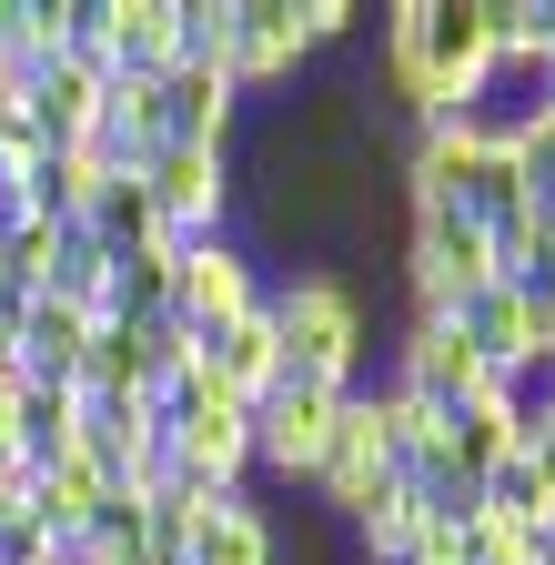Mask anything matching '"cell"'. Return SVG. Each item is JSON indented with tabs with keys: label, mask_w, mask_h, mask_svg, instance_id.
Masks as SVG:
<instances>
[{
	"label": "cell",
	"mask_w": 555,
	"mask_h": 565,
	"mask_svg": "<svg viewBox=\"0 0 555 565\" xmlns=\"http://www.w3.org/2000/svg\"><path fill=\"white\" fill-rule=\"evenodd\" d=\"M384 21V92L414 121H465V102L495 71V0H394Z\"/></svg>",
	"instance_id": "6da1fadb"
},
{
	"label": "cell",
	"mask_w": 555,
	"mask_h": 565,
	"mask_svg": "<svg viewBox=\"0 0 555 565\" xmlns=\"http://www.w3.org/2000/svg\"><path fill=\"white\" fill-rule=\"evenodd\" d=\"M263 313L273 343H284V384H323V394H354L364 384V353H374V313H364V282L303 263V273H273L263 282Z\"/></svg>",
	"instance_id": "7a4b0ae2"
},
{
	"label": "cell",
	"mask_w": 555,
	"mask_h": 565,
	"mask_svg": "<svg viewBox=\"0 0 555 565\" xmlns=\"http://www.w3.org/2000/svg\"><path fill=\"white\" fill-rule=\"evenodd\" d=\"M484 282H505L495 233L455 202H404V303L414 313H465Z\"/></svg>",
	"instance_id": "3957f363"
},
{
	"label": "cell",
	"mask_w": 555,
	"mask_h": 565,
	"mask_svg": "<svg viewBox=\"0 0 555 565\" xmlns=\"http://www.w3.org/2000/svg\"><path fill=\"white\" fill-rule=\"evenodd\" d=\"M131 172H142V192H152V212H162L172 243H213V233H233V212H243L233 141H162V152L131 162Z\"/></svg>",
	"instance_id": "277c9868"
},
{
	"label": "cell",
	"mask_w": 555,
	"mask_h": 565,
	"mask_svg": "<svg viewBox=\"0 0 555 565\" xmlns=\"http://www.w3.org/2000/svg\"><path fill=\"white\" fill-rule=\"evenodd\" d=\"M263 243L253 233H213V243H182L172 253V323L202 343V333H223V323H243L253 303H263Z\"/></svg>",
	"instance_id": "5b68a950"
},
{
	"label": "cell",
	"mask_w": 555,
	"mask_h": 565,
	"mask_svg": "<svg viewBox=\"0 0 555 565\" xmlns=\"http://www.w3.org/2000/svg\"><path fill=\"white\" fill-rule=\"evenodd\" d=\"M223 82L243 102L263 92H293L303 71H313V41H303V0H233V21H223Z\"/></svg>",
	"instance_id": "8992f818"
},
{
	"label": "cell",
	"mask_w": 555,
	"mask_h": 565,
	"mask_svg": "<svg viewBox=\"0 0 555 565\" xmlns=\"http://www.w3.org/2000/svg\"><path fill=\"white\" fill-rule=\"evenodd\" d=\"M182 374H192V333H182V323H102V333H92V364H82V394L162 404Z\"/></svg>",
	"instance_id": "52a82bcc"
},
{
	"label": "cell",
	"mask_w": 555,
	"mask_h": 565,
	"mask_svg": "<svg viewBox=\"0 0 555 565\" xmlns=\"http://www.w3.org/2000/svg\"><path fill=\"white\" fill-rule=\"evenodd\" d=\"M384 384H404L414 404L455 414V404H474L495 374H484V353H474L445 313H404V333H394V374H384Z\"/></svg>",
	"instance_id": "ba28073f"
},
{
	"label": "cell",
	"mask_w": 555,
	"mask_h": 565,
	"mask_svg": "<svg viewBox=\"0 0 555 565\" xmlns=\"http://www.w3.org/2000/svg\"><path fill=\"white\" fill-rule=\"evenodd\" d=\"M333 414H343V394H323V384H273L253 404V475L313 484V465L333 445Z\"/></svg>",
	"instance_id": "9c48e42d"
},
{
	"label": "cell",
	"mask_w": 555,
	"mask_h": 565,
	"mask_svg": "<svg viewBox=\"0 0 555 565\" xmlns=\"http://www.w3.org/2000/svg\"><path fill=\"white\" fill-rule=\"evenodd\" d=\"M102 92H111L102 61H41L31 92H21L31 131H41V152H92V141H102Z\"/></svg>",
	"instance_id": "30bf717a"
},
{
	"label": "cell",
	"mask_w": 555,
	"mask_h": 565,
	"mask_svg": "<svg viewBox=\"0 0 555 565\" xmlns=\"http://www.w3.org/2000/svg\"><path fill=\"white\" fill-rule=\"evenodd\" d=\"M92 333H102L92 313H72V303H41V294H31V313H21V343H11L21 384H31V394H82Z\"/></svg>",
	"instance_id": "8fae6325"
},
{
	"label": "cell",
	"mask_w": 555,
	"mask_h": 565,
	"mask_svg": "<svg viewBox=\"0 0 555 565\" xmlns=\"http://www.w3.org/2000/svg\"><path fill=\"white\" fill-rule=\"evenodd\" d=\"M374 475H394V455H384L374 394L354 384V394H343V414H333V445H323V465H313V494H323V515L343 525V505H354V494H364Z\"/></svg>",
	"instance_id": "7c38bea8"
},
{
	"label": "cell",
	"mask_w": 555,
	"mask_h": 565,
	"mask_svg": "<svg viewBox=\"0 0 555 565\" xmlns=\"http://www.w3.org/2000/svg\"><path fill=\"white\" fill-rule=\"evenodd\" d=\"M102 61L121 71V82H172V71L192 61V51H182V0H111Z\"/></svg>",
	"instance_id": "4fadbf2b"
},
{
	"label": "cell",
	"mask_w": 555,
	"mask_h": 565,
	"mask_svg": "<svg viewBox=\"0 0 555 565\" xmlns=\"http://www.w3.org/2000/svg\"><path fill=\"white\" fill-rule=\"evenodd\" d=\"M192 565H273V515L253 505V494H202Z\"/></svg>",
	"instance_id": "5bb4252c"
},
{
	"label": "cell",
	"mask_w": 555,
	"mask_h": 565,
	"mask_svg": "<svg viewBox=\"0 0 555 565\" xmlns=\"http://www.w3.org/2000/svg\"><path fill=\"white\" fill-rule=\"evenodd\" d=\"M474 353H484V374H535V343H525V313H515V282H484V294L465 303V313H445Z\"/></svg>",
	"instance_id": "9a60e30c"
},
{
	"label": "cell",
	"mask_w": 555,
	"mask_h": 565,
	"mask_svg": "<svg viewBox=\"0 0 555 565\" xmlns=\"http://www.w3.org/2000/svg\"><path fill=\"white\" fill-rule=\"evenodd\" d=\"M162 111H172V141H233V121H243V92L223 82L213 61H182L172 82H162Z\"/></svg>",
	"instance_id": "2e32d148"
},
{
	"label": "cell",
	"mask_w": 555,
	"mask_h": 565,
	"mask_svg": "<svg viewBox=\"0 0 555 565\" xmlns=\"http://www.w3.org/2000/svg\"><path fill=\"white\" fill-rule=\"evenodd\" d=\"M82 233H102L111 253H152V243H172L162 212H152V192H142V172H111V182L92 192V212H82Z\"/></svg>",
	"instance_id": "e0dca14e"
},
{
	"label": "cell",
	"mask_w": 555,
	"mask_h": 565,
	"mask_svg": "<svg viewBox=\"0 0 555 565\" xmlns=\"http://www.w3.org/2000/svg\"><path fill=\"white\" fill-rule=\"evenodd\" d=\"M515 313H525V343H535V364H555V263L515 273Z\"/></svg>",
	"instance_id": "ac0fdd59"
},
{
	"label": "cell",
	"mask_w": 555,
	"mask_h": 565,
	"mask_svg": "<svg viewBox=\"0 0 555 565\" xmlns=\"http://www.w3.org/2000/svg\"><path fill=\"white\" fill-rule=\"evenodd\" d=\"M354 21H364L354 0H303V41H313V51H343V41H354Z\"/></svg>",
	"instance_id": "d6986e66"
},
{
	"label": "cell",
	"mask_w": 555,
	"mask_h": 565,
	"mask_svg": "<svg viewBox=\"0 0 555 565\" xmlns=\"http://www.w3.org/2000/svg\"><path fill=\"white\" fill-rule=\"evenodd\" d=\"M525 162H535V192H545V202H555V121H545V131H535V141H525Z\"/></svg>",
	"instance_id": "ffe728a7"
},
{
	"label": "cell",
	"mask_w": 555,
	"mask_h": 565,
	"mask_svg": "<svg viewBox=\"0 0 555 565\" xmlns=\"http://www.w3.org/2000/svg\"><path fill=\"white\" fill-rule=\"evenodd\" d=\"M0 294H31V282H21V273H11V253H0Z\"/></svg>",
	"instance_id": "44dd1931"
},
{
	"label": "cell",
	"mask_w": 555,
	"mask_h": 565,
	"mask_svg": "<svg viewBox=\"0 0 555 565\" xmlns=\"http://www.w3.org/2000/svg\"><path fill=\"white\" fill-rule=\"evenodd\" d=\"M535 414H545V424H555V374H545V394H535Z\"/></svg>",
	"instance_id": "7402d4cb"
},
{
	"label": "cell",
	"mask_w": 555,
	"mask_h": 565,
	"mask_svg": "<svg viewBox=\"0 0 555 565\" xmlns=\"http://www.w3.org/2000/svg\"><path fill=\"white\" fill-rule=\"evenodd\" d=\"M545 102H555V61H545Z\"/></svg>",
	"instance_id": "603a6c76"
},
{
	"label": "cell",
	"mask_w": 555,
	"mask_h": 565,
	"mask_svg": "<svg viewBox=\"0 0 555 565\" xmlns=\"http://www.w3.org/2000/svg\"><path fill=\"white\" fill-rule=\"evenodd\" d=\"M0 515H11V505H0Z\"/></svg>",
	"instance_id": "cb8c5ba5"
}]
</instances>
